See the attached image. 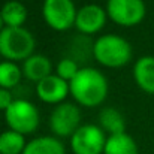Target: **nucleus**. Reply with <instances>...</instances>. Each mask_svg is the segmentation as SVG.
Wrapping results in <instances>:
<instances>
[{"mask_svg":"<svg viewBox=\"0 0 154 154\" xmlns=\"http://www.w3.org/2000/svg\"><path fill=\"white\" fill-rule=\"evenodd\" d=\"M69 90L79 105L93 108L108 96V79L94 67H82L69 82Z\"/></svg>","mask_w":154,"mask_h":154,"instance_id":"obj_1","label":"nucleus"},{"mask_svg":"<svg viewBox=\"0 0 154 154\" xmlns=\"http://www.w3.org/2000/svg\"><path fill=\"white\" fill-rule=\"evenodd\" d=\"M93 55L102 66L121 67L132 58V45L120 35H103L93 44Z\"/></svg>","mask_w":154,"mask_h":154,"instance_id":"obj_2","label":"nucleus"},{"mask_svg":"<svg viewBox=\"0 0 154 154\" xmlns=\"http://www.w3.org/2000/svg\"><path fill=\"white\" fill-rule=\"evenodd\" d=\"M35 38L24 27H3L0 32V55L8 61H24L35 51Z\"/></svg>","mask_w":154,"mask_h":154,"instance_id":"obj_3","label":"nucleus"},{"mask_svg":"<svg viewBox=\"0 0 154 154\" xmlns=\"http://www.w3.org/2000/svg\"><path fill=\"white\" fill-rule=\"evenodd\" d=\"M5 118L9 129L21 135L33 133L39 126L38 108L24 99H15L14 103L5 111Z\"/></svg>","mask_w":154,"mask_h":154,"instance_id":"obj_4","label":"nucleus"},{"mask_svg":"<svg viewBox=\"0 0 154 154\" xmlns=\"http://www.w3.org/2000/svg\"><path fill=\"white\" fill-rule=\"evenodd\" d=\"M76 8L72 0H44L42 15L52 30L64 32L75 26Z\"/></svg>","mask_w":154,"mask_h":154,"instance_id":"obj_5","label":"nucleus"},{"mask_svg":"<svg viewBox=\"0 0 154 154\" xmlns=\"http://www.w3.org/2000/svg\"><path fill=\"white\" fill-rule=\"evenodd\" d=\"M106 14L115 24L132 27L144 20L147 8L144 0H108Z\"/></svg>","mask_w":154,"mask_h":154,"instance_id":"obj_6","label":"nucleus"},{"mask_svg":"<svg viewBox=\"0 0 154 154\" xmlns=\"http://www.w3.org/2000/svg\"><path fill=\"white\" fill-rule=\"evenodd\" d=\"M106 139L100 126L84 124L70 136V150L73 154H103Z\"/></svg>","mask_w":154,"mask_h":154,"instance_id":"obj_7","label":"nucleus"},{"mask_svg":"<svg viewBox=\"0 0 154 154\" xmlns=\"http://www.w3.org/2000/svg\"><path fill=\"white\" fill-rule=\"evenodd\" d=\"M81 112L76 105L63 102L57 105L50 115L51 132L58 138H70L81 127Z\"/></svg>","mask_w":154,"mask_h":154,"instance_id":"obj_8","label":"nucleus"},{"mask_svg":"<svg viewBox=\"0 0 154 154\" xmlns=\"http://www.w3.org/2000/svg\"><path fill=\"white\" fill-rule=\"evenodd\" d=\"M106 17V11H103L99 5H85L78 9L75 27L84 35H94L103 29Z\"/></svg>","mask_w":154,"mask_h":154,"instance_id":"obj_9","label":"nucleus"},{"mask_svg":"<svg viewBox=\"0 0 154 154\" xmlns=\"http://www.w3.org/2000/svg\"><path fill=\"white\" fill-rule=\"evenodd\" d=\"M36 93H38V97L42 102L60 105L66 99V96L70 93L69 82L64 81L63 78H60L57 73L55 75H50L45 79L38 82Z\"/></svg>","mask_w":154,"mask_h":154,"instance_id":"obj_10","label":"nucleus"},{"mask_svg":"<svg viewBox=\"0 0 154 154\" xmlns=\"http://www.w3.org/2000/svg\"><path fill=\"white\" fill-rule=\"evenodd\" d=\"M21 70L27 79L39 82L47 76L52 75V64L48 57L42 54H33L23 61Z\"/></svg>","mask_w":154,"mask_h":154,"instance_id":"obj_11","label":"nucleus"},{"mask_svg":"<svg viewBox=\"0 0 154 154\" xmlns=\"http://www.w3.org/2000/svg\"><path fill=\"white\" fill-rule=\"evenodd\" d=\"M133 78L138 84V87L148 93L154 94V57L153 55H144L136 60L133 66Z\"/></svg>","mask_w":154,"mask_h":154,"instance_id":"obj_12","label":"nucleus"},{"mask_svg":"<svg viewBox=\"0 0 154 154\" xmlns=\"http://www.w3.org/2000/svg\"><path fill=\"white\" fill-rule=\"evenodd\" d=\"M23 154H66L64 145L54 136H39L27 142Z\"/></svg>","mask_w":154,"mask_h":154,"instance_id":"obj_13","label":"nucleus"},{"mask_svg":"<svg viewBox=\"0 0 154 154\" xmlns=\"http://www.w3.org/2000/svg\"><path fill=\"white\" fill-rule=\"evenodd\" d=\"M0 14L5 27H23L27 20V8L18 0H8L2 6Z\"/></svg>","mask_w":154,"mask_h":154,"instance_id":"obj_14","label":"nucleus"},{"mask_svg":"<svg viewBox=\"0 0 154 154\" xmlns=\"http://www.w3.org/2000/svg\"><path fill=\"white\" fill-rule=\"evenodd\" d=\"M103 154H139L138 153V145L135 139L124 133L120 135H111L106 139Z\"/></svg>","mask_w":154,"mask_h":154,"instance_id":"obj_15","label":"nucleus"},{"mask_svg":"<svg viewBox=\"0 0 154 154\" xmlns=\"http://www.w3.org/2000/svg\"><path fill=\"white\" fill-rule=\"evenodd\" d=\"M99 124L103 132L111 135H120L126 132V121L121 112L115 108H105L99 114Z\"/></svg>","mask_w":154,"mask_h":154,"instance_id":"obj_16","label":"nucleus"},{"mask_svg":"<svg viewBox=\"0 0 154 154\" xmlns=\"http://www.w3.org/2000/svg\"><path fill=\"white\" fill-rule=\"evenodd\" d=\"M27 142L24 135L15 130H6L0 133V154H23Z\"/></svg>","mask_w":154,"mask_h":154,"instance_id":"obj_17","label":"nucleus"},{"mask_svg":"<svg viewBox=\"0 0 154 154\" xmlns=\"http://www.w3.org/2000/svg\"><path fill=\"white\" fill-rule=\"evenodd\" d=\"M23 76L21 67L15 61H0V88H14Z\"/></svg>","mask_w":154,"mask_h":154,"instance_id":"obj_18","label":"nucleus"},{"mask_svg":"<svg viewBox=\"0 0 154 154\" xmlns=\"http://www.w3.org/2000/svg\"><path fill=\"white\" fill-rule=\"evenodd\" d=\"M55 72L60 78H63L64 81L70 82L75 75L79 72V67L78 64L75 63V60L72 58H61L58 63H57V67H55Z\"/></svg>","mask_w":154,"mask_h":154,"instance_id":"obj_19","label":"nucleus"},{"mask_svg":"<svg viewBox=\"0 0 154 154\" xmlns=\"http://www.w3.org/2000/svg\"><path fill=\"white\" fill-rule=\"evenodd\" d=\"M14 97H12V93L11 90H6V88H0V111H6L12 103H14Z\"/></svg>","mask_w":154,"mask_h":154,"instance_id":"obj_20","label":"nucleus"},{"mask_svg":"<svg viewBox=\"0 0 154 154\" xmlns=\"http://www.w3.org/2000/svg\"><path fill=\"white\" fill-rule=\"evenodd\" d=\"M3 26H5V24H3V20H2V14H0V32L3 30Z\"/></svg>","mask_w":154,"mask_h":154,"instance_id":"obj_21","label":"nucleus"}]
</instances>
